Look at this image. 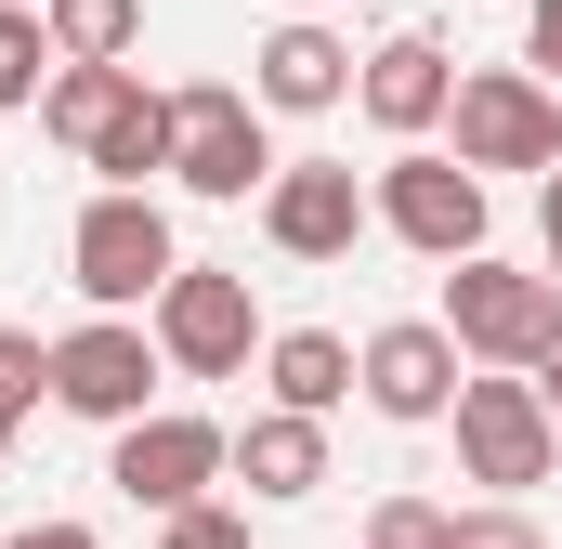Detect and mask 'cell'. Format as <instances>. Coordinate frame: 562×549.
<instances>
[{
  "label": "cell",
  "mask_w": 562,
  "mask_h": 549,
  "mask_svg": "<svg viewBox=\"0 0 562 549\" xmlns=\"http://www.w3.org/2000/svg\"><path fill=\"white\" fill-rule=\"evenodd\" d=\"M445 327H458V354H484V367H537V354L562 340V288H550V274L484 262V249H458V274H445Z\"/></svg>",
  "instance_id": "obj_1"
},
{
  "label": "cell",
  "mask_w": 562,
  "mask_h": 549,
  "mask_svg": "<svg viewBox=\"0 0 562 549\" xmlns=\"http://www.w3.org/2000/svg\"><path fill=\"white\" fill-rule=\"evenodd\" d=\"M66 262H79V288L105 301V314H132V301H157L170 288V223H157V197L144 183H105L92 210H79V236H66Z\"/></svg>",
  "instance_id": "obj_2"
},
{
  "label": "cell",
  "mask_w": 562,
  "mask_h": 549,
  "mask_svg": "<svg viewBox=\"0 0 562 549\" xmlns=\"http://www.w3.org/2000/svg\"><path fill=\"white\" fill-rule=\"evenodd\" d=\"M170 170H183L196 197H249V183H276L262 92H236V79H196V92H170Z\"/></svg>",
  "instance_id": "obj_3"
},
{
  "label": "cell",
  "mask_w": 562,
  "mask_h": 549,
  "mask_svg": "<svg viewBox=\"0 0 562 549\" xmlns=\"http://www.w3.org/2000/svg\"><path fill=\"white\" fill-rule=\"evenodd\" d=\"M236 471V432H210V418H170V406H144V418H119V497L132 511H196L210 484Z\"/></svg>",
  "instance_id": "obj_4"
},
{
  "label": "cell",
  "mask_w": 562,
  "mask_h": 549,
  "mask_svg": "<svg viewBox=\"0 0 562 549\" xmlns=\"http://www.w3.org/2000/svg\"><path fill=\"white\" fill-rule=\"evenodd\" d=\"M249 274H223V262H170V288H157V354L183 367V380H236L249 367Z\"/></svg>",
  "instance_id": "obj_5"
},
{
  "label": "cell",
  "mask_w": 562,
  "mask_h": 549,
  "mask_svg": "<svg viewBox=\"0 0 562 549\" xmlns=\"http://www.w3.org/2000/svg\"><path fill=\"white\" fill-rule=\"evenodd\" d=\"M157 367H170V354L144 340L132 314H92V327H66V340H53V406H66V418H105V432H119V418H144Z\"/></svg>",
  "instance_id": "obj_6"
},
{
  "label": "cell",
  "mask_w": 562,
  "mask_h": 549,
  "mask_svg": "<svg viewBox=\"0 0 562 549\" xmlns=\"http://www.w3.org/2000/svg\"><path fill=\"white\" fill-rule=\"evenodd\" d=\"M458 157H471V170H550L562 157V105L524 66H471V79H458Z\"/></svg>",
  "instance_id": "obj_7"
},
{
  "label": "cell",
  "mask_w": 562,
  "mask_h": 549,
  "mask_svg": "<svg viewBox=\"0 0 562 549\" xmlns=\"http://www.w3.org/2000/svg\"><path fill=\"white\" fill-rule=\"evenodd\" d=\"M550 393L537 380H458V458L471 484H550Z\"/></svg>",
  "instance_id": "obj_8"
},
{
  "label": "cell",
  "mask_w": 562,
  "mask_h": 549,
  "mask_svg": "<svg viewBox=\"0 0 562 549\" xmlns=\"http://www.w3.org/2000/svg\"><path fill=\"white\" fill-rule=\"evenodd\" d=\"M380 223L431 249V262H458V249H484V170L471 157H393L380 170Z\"/></svg>",
  "instance_id": "obj_9"
},
{
  "label": "cell",
  "mask_w": 562,
  "mask_h": 549,
  "mask_svg": "<svg viewBox=\"0 0 562 549\" xmlns=\"http://www.w3.org/2000/svg\"><path fill=\"white\" fill-rule=\"evenodd\" d=\"M262 236H276L288 262H340L353 236H367V183L353 170H327V157H301L262 183Z\"/></svg>",
  "instance_id": "obj_10"
},
{
  "label": "cell",
  "mask_w": 562,
  "mask_h": 549,
  "mask_svg": "<svg viewBox=\"0 0 562 549\" xmlns=\"http://www.w3.org/2000/svg\"><path fill=\"white\" fill-rule=\"evenodd\" d=\"M353 380H367L380 418H445L458 406V327H380L353 354Z\"/></svg>",
  "instance_id": "obj_11"
},
{
  "label": "cell",
  "mask_w": 562,
  "mask_h": 549,
  "mask_svg": "<svg viewBox=\"0 0 562 549\" xmlns=\"http://www.w3.org/2000/svg\"><path fill=\"white\" fill-rule=\"evenodd\" d=\"M249 66H262L249 92H262V105H288V119H314V105H340V92H353V53H340L327 26H276Z\"/></svg>",
  "instance_id": "obj_12"
},
{
  "label": "cell",
  "mask_w": 562,
  "mask_h": 549,
  "mask_svg": "<svg viewBox=\"0 0 562 549\" xmlns=\"http://www.w3.org/2000/svg\"><path fill=\"white\" fill-rule=\"evenodd\" d=\"M445 105H458V66H445L431 40H380V53H367V119H380V132H431Z\"/></svg>",
  "instance_id": "obj_13"
},
{
  "label": "cell",
  "mask_w": 562,
  "mask_h": 549,
  "mask_svg": "<svg viewBox=\"0 0 562 549\" xmlns=\"http://www.w3.org/2000/svg\"><path fill=\"white\" fill-rule=\"evenodd\" d=\"M236 471H249V497H314V484H327V432L301 406H276V418H249Z\"/></svg>",
  "instance_id": "obj_14"
},
{
  "label": "cell",
  "mask_w": 562,
  "mask_h": 549,
  "mask_svg": "<svg viewBox=\"0 0 562 549\" xmlns=\"http://www.w3.org/2000/svg\"><path fill=\"white\" fill-rule=\"evenodd\" d=\"M262 380H276V406L327 418L340 393H353V340H327V327H288L276 354H262Z\"/></svg>",
  "instance_id": "obj_15"
},
{
  "label": "cell",
  "mask_w": 562,
  "mask_h": 549,
  "mask_svg": "<svg viewBox=\"0 0 562 549\" xmlns=\"http://www.w3.org/2000/svg\"><path fill=\"white\" fill-rule=\"evenodd\" d=\"M92 170H105V183H144V170H170V92H144V79H132V105L92 132Z\"/></svg>",
  "instance_id": "obj_16"
},
{
  "label": "cell",
  "mask_w": 562,
  "mask_h": 549,
  "mask_svg": "<svg viewBox=\"0 0 562 549\" xmlns=\"http://www.w3.org/2000/svg\"><path fill=\"white\" fill-rule=\"evenodd\" d=\"M119 105H132V66H66V79L40 92V119H53V144H79V157H92V132H105Z\"/></svg>",
  "instance_id": "obj_17"
},
{
  "label": "cell",
  "mask_w": 562,
  "mask_h": 549,
  "mask_svg": "<svg viewBox=\"0 0 562 549\" xmlns=\"http://www.w3.org/2000/svg\"><path fill=\"white\" fill-rule=\"evenodd\" d=\"M144 40V0H53V53L66 66H119Z\"/></svg>",
  "instance_id": "obj_18"
},
{
  "label": "cell",
  "mask_w": 562,
  "mask_h": 549,
  "mask_svg": "<svg viewBox=\"0 0 562 549\" xmlns=\"http://www.w3.org/2000/svg\"><path fill=\"white\" fill-rule=\"evenodd\" d=\"M40 66H66L53 26H40L26 0H0V105H40Z\"/></svg>",
  "instance_id": "obj_19"
},
{
  "label": "cell",
  "mask_w": 562,
  "mask_h": 549,
  "mask_svg": "<svg viewBox=\"0 0 562 549\" xmlns=\"http://www.w3.org/2000/svg\"><path fill=\"white\" fill-rule=\"evenodd\" d=\"M40 393H53V354H40L26 327H0V458H13V418L40 406Z\"/></svg>",
  "instance_id": "obj_20"
},
{
  "label": "cell",
  "mask_w": 562,
  "mask_h": 549,
  "mask_svg": "<svg viewBox=\"0 0 562 549\" xmlns=\"http://www.w3.org/2000/svg\"><path fill=\"white\" fill-rule=\"evenodd\" d=\"M458 537V511H431V497H380L367 511V549H445Z\"/></svg>",
  "instance_id": "obj_21"
},
{
  "label": "cell",
  "mask_w": 562,
  "mask_h": 549,
  "mask_svg": "<svg viewBox=\"0 0 562 549\" xmlns=\"http://www.w3.org/2000/svg\"><path fill=\"white\" fill-rule=\"evenodd\" d=\"M157 549H249V524H236V511H210V497H196V511H170V537Z\"/></svg>",
  "instance_id": "obj_22"
},
{
  "label": "cell",
  "mask_w": 562,
  "mask_h": 549,
  "mask_svg": "<svg viewBox=\"0 0 562 549\" xmlns=\"http://www.w3.org/2000/svg\"><path fill=\"white\" fill-rule=\"evenodd\" d=\"M445 549H537V524H524V511H471Z\"/></svg>",
  "instance_id": "obj_23"
},
{
  "label": "cell",
  "mask_w": 562,
  "mask_h": 549,
  "mask_svg": "<svg viewBox=\"0 0 562 549\" xmlns=\"http://www.w3.org/2000/svg\"><path fill=\"white\" fill-rule=\"evenodd\" d=\"M0 549H92V524H26V537H0Z\"/></svg>",
  "instance_id": "obj_24"
},
{
  "label": "cell",
  "mask_w": 562,
  "mask_h": 549,
  "mask_svg": "<svg viewBox=\"0 0 562 549\" xmlns=\"http://www.w3.org/2000/svg\"><path fill=\"white\" fill-rule=\"evenodd\" d=\"M537 236H550V288H562V170H550V197H537Z\"/></svg>",
  "instance_id": "obj_25"
},
{
  "label": "cell",
  "mask_w": 562,
  "mask_h": 549,
  "mask_svg": "<svg viewBox=\"0 0 562 549\" xmlns=\"http://www.w3.org/2000/svg\"><path fill=\"white\" fill-rule=\"evenodd\" d=\"M537 66H562V0H537Z\"/></svg>",
  "instance_id": "obj_26"
},
{
  "label": "cell",
  "mask_w": 562,
  "mask_h": 549,
  "mask_svg": "<svg viewBox=\"0 0 562 549\" xmlns=\"http://www.w3.org/2000/svg\"><path fill=\"white\" fill-rule=\"evenodd\" d=\"M537 393H550V418H562V340H550V354H537Z\"/></svg>",
  "instance_id": "obj_27"
},
{
  "label": "cell",
  "mask_w": 562,
  "mask_h": 549,
  "mask_svg": "<svg viewBox=\"0 0 562 549\" xmlns=\"http://www.w3.org/2000/svg\"><path fill=\"white\" fill-rule=\"evenodd\" d=\"M26 13H40V0H26Z\"/></svg>",
  "instance_id": "obj_28"
}]
</instances>
